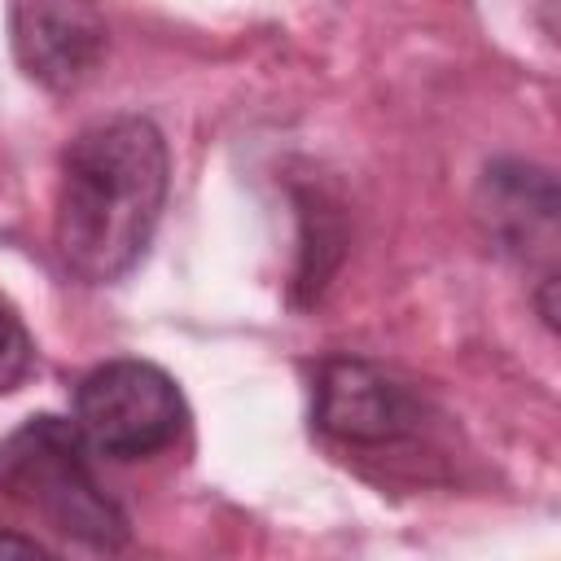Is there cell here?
<instances>
[{
    "instance_id": "8992f818",
    "label": "cell",
    "mask_w": 561,
    "mask_h": 561,
    "mask_svg": "<svg viewBox=\"0 0 561 561\" xmlns=\"http://www.w3.org/2000/svg\"><path fill=\"white\" fill-rule=\"evenodd\" d=\"M9 44L22 75L48 92H75L110 48L96 0H9Z\"/></svg>"
},
{
    "instance_id": "3957f363",
    "label": "cell",
    "mask_w": 561,
    "mask_h": 561,
    "mask_svg": "<svg viewBox=\"0 0 561 561\" xmlns=\"http://www.w3.org/2000/svg\"><path fill=\"white\" fill-rule=\"evenodd\" d=\"M188 408L180 386L149 359H105L75 390V430L96 456L145 460L180 443Z\"/></svg>"
},
{
    "instance_id": "52a82bcc",
    "label": "cell",
    "mask_w": 561,
    "mask_h": 561,
    "mask_svg": "<svg viewBox=\"0 0 561 561\" xmlns=\"http://www.w3.org/2000/svg\"><path fill=\"white\" fill-rule=\"evenodd\" d=\"M35 368V342L18 316V307L0 294V390H13Z\"/></svg>"
},
{
    "instance_id": "277c9868",
    "label": "cell",
    "mask_w": 561,
    "mask_h": 561,
    "mask_svg": "<svg viewBox=\"0 0 561 561\" xmlns=\"http://www.w3.org/2000/svg\"><path fill=\"white\" fill-rule=\"evenodd\" d=\"M316 430L359 456H399L430 443L434 408L421 390L368 359H329L316 377Z\"/></svg>"
},
{
    "instance_id": "5b68a950",
    "label": "cell",
    "mask_w": 561,
    "mask_h": 561,
    "mask_svg": "<svg viewBox=\"0 0 561 561\" xmlns=\"http://www.w3.org/2000/svg\"><path fill=\"white\" fill-rule=\"evenodd\" d=\"M557 175L539 162L500 158L478 180V219L500 254L539 272V316L557 320Z\"/></svg>"
},
{
    "instance_id": "ba28073f",
    "label": "cell",
    "mask_w": 561,
    "mask_h": 561,
    "mask_svg": "<svg viewBox=\"0 0 561 561\" xmlns=\"http://www.w3.org/2000/svg\"><path fill=\"white\" fill-rule=\"evenodd\" d=\"M0 552H18V557H44L48 548L31 535H13V530H0Z\"/></svg>"
},
{
    "instance_id": "7a4b0ae2",
    "label": "cell",
    "mask_w": 561,
    "mask_h": 561,
    "mask_svg": "<svg viewBox=\"0 0 561 561\" xmlns=\"http://www.w3.org/2000/svg\"><path fill=\"white\" fill-rule=\"evenodd\" d=\"M88 451L75 421L31 416L0 443V491L35 508L66 539L92 552H118L127 543V517L96 482Z\"/></svg>"
},
{
    "instance_id": "6da1fadb",
    "label": "cell",
    "mask_w": 561,
    "mask_h": 561,
    "mask_svg": "<svg viewBox=\"0 0 561 561\" xmlns=\"http://www.w3.org/2000/svg\"><path fill=\"white\" fill-rule=\"evenodd\" d=\"M171 184L162 131L140 114H114L83 127L57 175L53 245L83 285L123 280L149 250Z\"/></svg>"
}]
</instances>
